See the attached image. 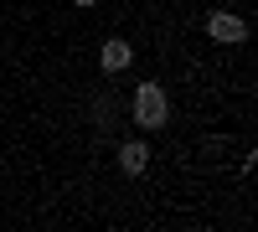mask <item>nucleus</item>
I'll use <instances>...</instances> for the list:
<instances>
[{
    "mask_svg": "<svg viewBox=\"0 0 258 232\" xmlns=\"http://www.w3.org/2000/svg\"><path fill=\"white\" fill-rule=\"evenodd\" d=\"M135 119L145 124V129H160L165 124V93L155 88V83H145V88L135 93Z\"/></svg>",
    "mask_w": 258,
    "mask_h": 232,
    "instance_id": "f257e3e1",
    "label": "nucleus"
},
{
    "mask_svg": "<svg viewBox=\"0 0 258 232\" xmlns=\"http://www.w3.org/2000/svg\"><path fill=\"white\" fill-rule=\"evenodd\" d=\"M207 31L217 36V41H243V36H248V26H243V16H232V11H217V16L207 21Z\"/></svg>",
    "mask_w": 258,
    "mask_h": 232,
    "instance_id": "f03ea898",
    "label": "nucleus"
},
{
    "mask_svg": "<svg viewBox=\"0 0 258 232\" xmlns=\"http://www.w3.org/2000/svg\"><path fill=\"white\" fill-rule=\"evenodd\" d=\"M145 165H150V150H145L140 139L119 150V171H124V176H145Z\"/></svg>",
    "mask_w": 258,
    "mask_h": 232,
    "instance_id": "7ed1b4c3",
    "label": "nucleus"
},
{
    "mask_svg": "<svg viewBox=\"0 0 258 232\" xmlns=\"http://www.w3.org/2000/svg\"><path fill=\"white\" fill-rule=\"evenodd\" d=\"M103 67H109V72L129 67V41H103Z\"/></svg>",
    "mask_w": 258,
    "mask_h": 232,
    "instance_id": "20e7f679",
    "label": "nucleus"
},
{
    "mask_svg": "<svg viewBox=\"0 0 258 232\" xmlns=\"http://www.w3.org/2000/svg\"><path fill=\"white\" fill-rule=\"evenodd\" d=\"M78 6H98V0H78Z\"/></svg>",
    "mask_w": 258,
    "mask_h": 232,
    "instance_id": "39448f33",
    "label": "nucleus"
}]
</instances>
